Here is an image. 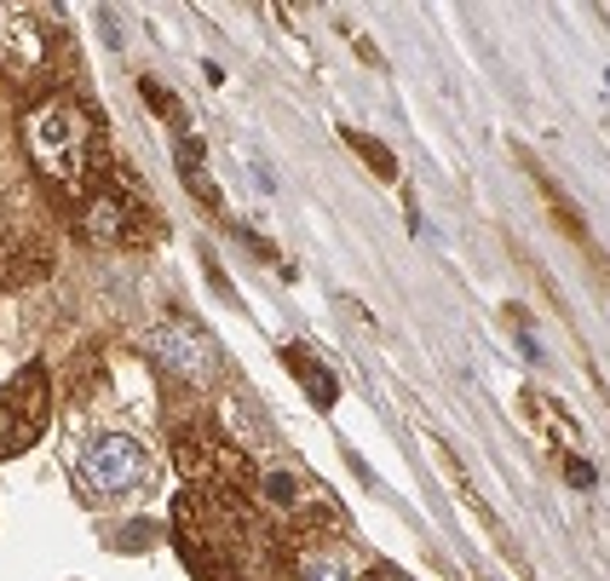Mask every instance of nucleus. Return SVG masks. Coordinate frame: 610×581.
<instances>
[{"label":"nucleus","mask_w":610,"mask_h":581,"mask_svg":"<svg viewBox=\"0 0 610 581\" xmlns=\"http://www.w3.org/2000/svg\"><path fill=\"white\" fill-rule=\"evenodd\" d=\"M179 461L190 490L179 495V546L190 553L201 581H283V546L254 512L248 490L254 472L230 450H201V443H179Z\"/></svg>","instance_id":"obj_1"},{"label":"nucleus","mask_w":610,"mask_h":581,"mask_svg":"<svg viewBox=\"0 0 610 581\" xmlns=\"http://www.w3.org/2000/svg\"><path fill=\"white\" fill-rule=\"evenodd\" d=\"M23 139H29V156H36V167L52 185H63V190L87 185L92 150H98V121H92V110L76 92L41 98V105L23 116Z\"/></svg>","instance_id":"obj_2"},{"label":"nucleus","mask_w":610,"mask_h":581,"mask_svg":"<svg viewBox=\"0 0 610 581\" xmlns=\"http://www.w3.org/2000/svg\"><path fill=\"white\" fill-rule=\"evenodd\" d=\"M70 461H76L81 495H92V501H110V495H127V490L145 484V450H139V437H127V432H98Z\"/></svg>","instance_id":"obj_3"},{"label":"nucleus","mask_w":610,"mask_h":581,"mask_svg":"<svg viewBox=\"0 0 610 581\" xmlns=\"http://www.w3.org/2000/svg\"><path fill=\"white\" fill-rule=\"evenodd\" d=\"M47 426V374L29 368L0 386V455H18L41 437Z\"/></svg>","instance_id":"obj_4"},{"label":"nucleus","mask_w":610,"mask_h":581,"mask_svg":"<svg viewBox=\"0 0 610 581\" xmlns=\"http://www.w3.org/2000/svg\"><path fill=\"white\" fill-rule=\"evenodd\" d=\"M150 346H156V357L174 368V374H185V381H196V386H208L214 374H219V352H214V339L201 334L196 323H185V317H167L156 334H150Z\"/></svg>","instance_id":"obj_5"},{"label":"nucleus","mask_w":610,"mask_h":581,"mask_svg":"<svg viewBox=\"0 0 610 581\" xmlns=\"http://www.w3.org/2000/svg\"><path fill=\"white\" fill-rule=\"evenodd\" d=\"M87 236H98V243H145L150 236V214H145V201L132 196V185H110V190H98L87 201Z\"/></svg>","instance_id":"obj_6"},{"label":"nucleus","mask_w":610,"mask_h":581,"mask_svg":"<svg viewBox=\"0 0 610 581\" xmlns=\"http://www.w3.org/2000/svg\"><path fill=\"white\" fill-rule=\"evenodd\" d=\"M288 368H294V381H305V392H312L317 408H328L334 397H341V386H334V374H323L317 357H305L299 346H288Z\"/></svg>","instance_id":"obj_7"},{"label":"nucleus","mask_w":610,"mask_h":581,"mask_svg":"<svg viewBox=\"0 0 610 581\" xmlns=\"http://www.w3.org/2000/svg\"><path fill=\"white\" fill-rule=\"evenodd\" d=\"M346 139H352V150H363V161H368V167H375V174H381V179H392V174H397V161H392V156H386L381 145H368V139H363V132H346Z\"/></svg>","instance_id":"obj_8"},{"label":"nucleus","mask_w":610,"mask_h":581,"mask_svg":"<svg viewBox=\"0 0 610 581\" xmlns=\"http://www.w3.org/2000/svg\"><path fill=\"white\" fill-rule=\"evenodd\" d=\"M139 92H145V105H150L156 116H174V121H185V116H179V105H174V98H167V87H156V81H139Z\"/></svg>","instance_id":"obj_9"},{"label":"nucleus","mask_w":610,"mask_h":581,"mask_svg":"<svg viewBox=\"0 0 610 581\" xmlns=\"http://www.w3.org/2000/svg\"><path fill=\"white\" fill-rule=\"evenodd\" d=\"M299 581H346V570L334 564V559H312V564H305V575H299Z\"/></svg>","instance_id":"obj_10"},{"label":"nucleus","mask_w":610,"mask_h":581,"mask_svg":"<svg viewBox=\"0 0 610 581\" xmlns=\"http://www.w3.org/2000/svg\"><path fill=\"white\" fill-rule=\"evenodd\" d=\"M368 581H410V575H403V570H375Z\"/></svg>","instance_id":"obj_11"}]
</instances>
